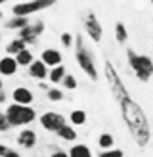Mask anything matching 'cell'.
Listing matches in <instances>:
<instances>
[{
    "label": "cell",
    "instance_id": "obj_18",
    "mask_svg": "<svg viewBox=\"0 0 153 157\" xmlns=\"http://www.w3.org/2000/svg\"><path fill=\"white\" fill-rule=\"evenodd\" d=\"M15 61H17L19 67H29L35 61V56H33V52H31L29 48H25L23 52H19L17 56H15Z\"/></svg>",
    "mask_w": 153,
    "mask_h": 157
},
{
    "label": "cell",
    "instance_id": "obj_32",
    "mask_svg": "<svg viewBox=\"0 0 153 157\" xmlns=\"http://www.w3.org/2000/svg\"><path fill=\"white\" fill-rule=\"evenodd\" d=\"M4 101H6V94L0 92V104H4Z\"/></svg>",
    "mask_w": 153,
    "mask_h": 157
},
{
    "label": "cell",
    "instance_id": "obj_5",
    "mask_svg": "<svg viewBox=\"0 0 153 157\" xmlns=\"http://www.w3.org/2000/svg\"><path fill=\"white\" fill-rule=\"evenodd\" d=\"M56 2L58 0H29V2H17V4H13L12 13L19 15V17H31V15L36 13V12L48 10V8L54 6Z\"/></svg>",
    "mask_w": 153,
    "mask_h": 157
},
{
    "label": "cell",
    "instance_id": "obj_29",
    "mask_svg": "<svg viewBox=\"0 0 153 157\" xmlns=\"http://www.w3.org/2000/svg\"><path fill=\"white\" fill-rule=\"evenodd\" d=\"M8 151H10V147H8L6 144H0V157H4Z\"/></svg>",
    "mask_w": 153,
    "mask_h": 157
},
{
    "label": "cell",
    "instance_id": "obj_4",
    "mask_svg": "<svg viewBox=\"0 0 153 157\" xmlns=\"http://www.w3.org/2000/svg\"><path fill=\"white\" fill-rule=\"evenodd\" d=\"M6 119L10 123V127H21L25 128L27 124H31L33 121H36V111L31 105H19V104H10L6 107Z\"/></svg>",
    "mask_w": 153,
    "mask_h": 157
},
{
    "label": "cell",
    "instance_id": "obj_34",
    "mask_svg": "<svg viewBox=\"0 0 153 157\" xmlns=\"http://www.w3.org/2000/svg\"><path fill=\"white\" fill-rule=\"evenodd\" d=\"M8 2V0H0V4H6Z\"/></svg>",
    "mask_w": 153,
    "mask_h": 157
},
{
    "label": "cell",
    "instance_id": "obj_35",
    "mask_svg": "<svg viewBox=\"0 0 153 157\" xmlns=\"http://www.w3.org/2000/svg\"><path fill=\"white\" fill-rule=\"evenodd\" d=\"M0 42H2V33H0Z\"/></svg>",
    "mask_w": 153,
    "mask_h": 157
},
{
    "label": "cell",
    "instance_id": "obj_7",
    "mask_svg": "<svg viewBox=\"0 0 153 157\" xmlns=\"http://www.w3.org/2000/svg\"><path fill=\"white\" fill-rule=\"evenodd\" d=\"M38 123H40V127L44 130L58 132L61 127H65V124H67V119L61 113H58V111H46V113H42L40 117H38Z\"/></svg>",
    "mask_w": 153,
    "mask_h": 157
},
{
    "label": "cell",
    "instance_id": "obj_33",
    "mask_svg": "<svg viewBox=\"0 0 153 157\" xmlns=\"http://www.w3.org/2000/svg\"><path fill=\"white\" fill-rule=\"evenodd\" d=\"M0 92H4V81H2V77H0Z\"/></svg>",
    "mask_w": 153,
    "mask_h": 157
},
{
    "label": "cell",
    "instance_id": "obj_26",
    "mask_svg": "<svg viewBox=\"0 0 153 157\" xmlns=\"http://www.w3.org/2000/svg\"><path fill=\"white\" fill-rule=\"evenodd\" d=\"M73 42H75V36L71 33H61V44H63L65 48H71Z\"/></svg>",
    "mask_w": 153,
    "mask_h": 157
},
{
    "label": "cell",
    "instance_id": "obj_12",
    "mask_svg": "<svg viewBox=\"0 0 153 157\" xmlns=\"http://www.w3.org/2000/svg\"><path fill=\"white\" fill-rule=\"evenodd\" d=\"M27 73H29V77H31V78H36V81H40V82H42L44 78L50 75L48 67H46L40 59H35L33 63H31V65L27 67Z\"/></svg>",
    "mask_w": 153,
    "mask_h": 157
},
{
    "label": "cell",
    "instance_id": "obj_6",
    "mask_svg": "<svg viewBox=\"0 0 153 157\" xmlns=\"http://www.w3.org/2000/svg\"><path fill=\"white\" fill-rule=\"evenodd\" d=\"M84 33L88 35V38L92 42H102V38H103V27H102V23H99L98 19V15L94 12H88L86 15H84Z\"/></svg>",
    "mask_w": 153,
    "mask_h": 157
},
{
    "label": "cell",
    "instance_id": "obj_19",
    "mask_svg": "<svg viewBox=\"0 0 153 157\" xmlns=\"http://www.w3.org/2000/svg\"><path fill=\"white\" fill-rule=\"evenodd\" d=\"M65 75H67L65 67H63V65H58V67H52V69H50L48 78H50V82H54V84H61V81H63Z\"/></svg>",
    "mask_w": 153,
    "mask_h": 157
},
{
    "label": "cell",
    "instance_id": "obj_17",
    "mask_svg": "<svg viewBox=\"0 0 153 157\" xmlns=\"http://www.w3.org/2000/svg\"><path fill=\"white\" fill-rule=\"evenodd\" d=\"M27 48V44L23 42V40H19V38H13V40H10L8 42V46H6V52H8V56H17L19 52H23Z\"/></svg>",
    "mask_w": 153,
    "mask_h": 157
},
{
    "label": "cell",
    "instance_id": "obj_8",
    "mask_svg": "<svg viewBox=\"0 0 153 157\" xmlns=\"http://www.w3.org/2000/svg\"><path fill=\"white\" fill-rule=\"evenodd\" d=\"M17 33H19L17 38H19V40H23L27 46L29 44H36L38 42V36L44 33V21L38 19L35 23H29L27 27H23L21 31H17Z\"/></svg>",
    "mask_w": 153,
    "mask_h": 157
},
{
    "label": "cell",
    "instance_id": "obj_36",
    "mask_svg": "<svg viewBox=\"0 0 153 157\" xmlns=\"http://www.w3.org/2000/svg\"><path fill=\"white\" fill-rule=\"evenodd\" d=\"M19 2H29V0H19Z\"/></svg>",
    "mask_w": 153,
    "mask_h": 157
},
{
    "label": "cell",
    "instance_id": "obj_37",
    "mask_svg": "<svg viewBox=\"0 0 153 157\" xmlns=\"http://www.w3.org/2000/svg\"><path fill=\"white\" fill-rule=\"evenodd\" d=\"M0 19H2V12H0Z\"/></svg>",
    "mask_w": 153,
    "mask_h": 157
},
{
    "label": "cell",
    "instance_id": "obj_30",
    "mask_svg": "<svg viewBox=\"0 0 153 157\" xmlns=\"http://www.w3.org/2000/svg\"><path fill=\"white\" fill-rule=\"evenodd\" d=\"M4 157H23V155H21L19 151H15V150H10V151H8Z\"/></svg>",
    "mask_w": 153,
    "mask_h": 157
},
{
    "label": "cell",
    "instance_id": "obj_2",
    "mask_svg": "<svg viewBox=\"0 0 153 157\" xmlns=\"http://www.w3.org/2000/svg\"><path fill=\"white\" fill-rule=\"evenodd\" d=\"M75 59H76V65H79L92 81H98L99 78V71L96 67V58H94V54H92V50L86 46L84 36L80 33L75 36Z\"/></svg>",
    "mask_w": 153,
    "mask_h": 157
},
{
    "label": "cell",
    "instance_id": "obj_24",
    "mask_svg": "<svg viewBox=\"0 0 153 157\" xmlns=\"http://www.w3.org/2000/svg\"><path fill=\"white\" fill-rule=\"evenodd\" d=\"M61 86H63V88H67V90H75V88H76V78H75L71 73H67V75L63 77V81H61Z\"/></svg>",
    "mask_w": 153,
    "mask_h": 157
},
{
    "label": "cell",
    "instance_id": "obj_16",
    "mask_svg": "<svg viewBox=\"0 0 153 157\" xmlns=\"http://www.w3.org/2000/svg\"><path fill=\"white\" fill-rule=\"evenodd\" d=\"M56 134L61 140H65V142H76V130H75L73 124H65V127H61Z\"/></svg>",
    "mask_w": 153,
    "mask_h": 157
},
{
    "label": "cell",
    "instance_id": "obj_27",
    "mask_svg": "<svg viewBox=\"0 0 153 157\" xmlns=\"http://www.w3.org/2000/svg\"><path fill=\"white\" fill-rule=\"evenodd\" d=\"M12 127H10V123H8V119H6V113L4 111H0V132H6V130H10Z\"/></svg>",
    "mask_w": 153,
    "mask_h": 157
},
{
    "label": "cell",
    "instance_id": "obj_31",
    "mask_svg": "<svg viewBox=\"0 0 153 157\" xmlns=\"http://www.w3.org/2000/svg\"><path fill=\"white\" fill-rule=\"evenodd\" d=\"M38 88H42V90H46V92H48V88H50V86L46 84V82H40V84H38Z\"/></svg>",
    "mask_w": 153,
    "mask_h": 157
},
{
    "label": "cell",
    "instance_id": "obj_23",
    "mask_svg": "<svg viewBox=\"0 0 153 157\" xmlns=\"http://www.w3.org/2000/svg\"><path fill=\"white\" fill-rule=\"evenodd\" d=\"M46 98H48L50 101H61L65 98V94L61 88H48V92H46Z\"/></svg>",
    "mask_w": 153,
    "mask_h": 157
},
{
    "label": "cell",
    "instance_id": "obj_14",
    "mask_svg": "<svg viewBox=\"0 0 153 157\" xmlns=\"http://www.w3.org/2000/svg\"><path fill=\"white\" fill-rule=\"evenodd\" d=\"M67 153H69V157H94L92 155V150L86 144H73Z\"/></svg>",
    "mask_w": 153,
    "mask_h": 157
},
{
    "label": "cell",
    "instance_id": "obj_38",
    "mask_svg": "<svg viewBox=\"0 0 153 157\" xmlns=\"http://www.w3.org/2000/svg\"><path fill=\"white\" fill-rule=\"evenodd\" d=\"M149 2H151V4H153V0H149Z\"/></svg>",
    "mask_w": 153,
    "mask_h": 157
},
{
    "label": "cell",
    "instance_id": "obj_13",
    "mask_svg": "<svg viewBox=\"0 0 153 157\" xmlns=\"http://www.w3.org/2000/svg\"><path fill=\"white\" fill-rule=\"evenodd\" d=\"M17 61H15L13 56H4V58H0V77H12L17 73Z\"/></svg>",
    "mask_w": 153,
    "mask_h": 157
},
{
    "label": "cell",
    "instance_id": "obj_21",
    "mask_svg": "<svg viewBox=\"0 0 153 157\" xmlns=\"http://www.w3.org/2000/svg\"><path fill=\"white\" fill-rule=\"evenodd\" d=\"M69 121H71L73 127H82V124L86 123V111H82V109H73L71 115H69Z\"/></svg>",
    "mask_w": 153,
    "mask_h": 157
},
{
    "label": "cell",
    "instance_id": "obj_15",
    "mask_svg": "<svg viewBox=\"0 0 153 157\" xmlns=\"http://www.w3.org/2000/svg\"><path fill=\"white\" fill-rule=\"evenodd\" d=\"M29 17H19V15H12L10 19L6 21V29H10V31H21L23 27H27L29 25Z\"/></svg>",
    "mask_w": 153,
    "mask_h": 157
},
{
    "label": "cell",
    "instance_id": "obj_1",
    "mask_svg": "<svg viewBox=\"0 0 153 157\" xmlns=\"http://www.w3.org/2000/svg\"><path fill=\"white\" fill-rule=\"evenodd\" d=\"M103 75L107 78V86H109L113 98L119 104L121 117L126 124L130 136L140 147H145L151 138V127H149L147 115L144 113L140 104H136L132 100V96L128 94V88L125 86V82H122V78L117 71V67L109 59H105V63H103Z\"/></svg>",
    "mask_w": 153,
    "mask_h": 157
},
{
    "label": "cell",
    "instance_id": "obj_10",
    "mask_svg": "<svg viewBox=\"0 0 153 157\" xmlns=\"http://www.w3.org/2000/svg\"><path fill=\"white\" fill-rule=\"evenodd\" d=\"M40 61L46 67H58V65H63V56L56 48H44L40 52Z\"/></svg>",
    "mask_w": 153,
    "mask_h": 157
},
{
    "label": "cell",
    "instance_id": "obj_3",
    "mask_svg": "<svg viewBox=\"0 0 153 157\" xmlns=\"http://www.w3.org/2000/svg\"><path fill=\"white\" fill-rule=\"evenodd\" d=\"M126 61H128L130 69L134 71L138 81L147 82L149 78L153 77V59L149 56H145V54H138L136 50L128 48L126 50Z\"/></svg>",
    "mask_w": 153,
    "mask_h": 157
},
{
    "label": "cell",
    "instance_id": "obj_22",
    "mask_svg": "<svg viewBox=\"0 0 153 157\" xmlns=\"http://www.w3.org/2000/svg\"><path fill=\"white\" fill-rule=\"evenodd\" d=\"M113 144H115V138L109 134V132H103V134H99V138H98V146L102 147V150H111Z\"/></svg>",
    "mask_w": 153,
    "mask_h": 157
},
{
    "label": "cell",
    "instance_id": "obj_20",
    "mask_svg": "<svg viewBox=\"0 0 153 157\" xmlns=\"http://www.w3.org/2000/svg\"><path fill=\"white\" fill-rule=\"evenodd\" d=\"M115 40L121 42V44H125L128 40V31H126V25L122 21L115 23Z\"/></svg>",
    "mask_w": 153,
    "mask_h": 157
},
{
    "label": "cell",
    "instance_id": "obj_25",
    "mask_svg": "<svg viewBox=\"0 0 153 157\" xmlns=\"http://www.w3.org/2000/svg\"><path fill=\"white\" fill-rule=\"evenodd\" d=\"M99 157H125V153H122V150L111 147V150H102L99 151Z\"/></svg>",
    "mask_w": 153,
    "mask_h": 157
},
{
    "label": "cell",
    "instance_id": "obj_11",
    "mask_svg": "<svg viewBox=\"0 0 153 157\" xmlns=\"http://www.w3.org/2000/svg\"><path fill=\"white\" fill-rule=\"evenodd\" d=\"M12 98H13V104H19V105H31L33 100H35L33 92H31L29 88H25V86H17V88H13Z\"/></svg>",
    "mask_w": 153,
    "mask_h": 157
},
{
    "label": "cell",
    "instance_id": "obj_28",
    "mask_svg": "<svg viewBox=\"0 0 153 157\" xmlns=\"http://www.w3.org/2000/svg\"><path fill=\"white\" fill-rule=\"evenodd\" d=\"M50 157H69V153H67V151H61V150H56Z\"/></svg>",
    "mask_w": 153,
    "mask_h": 157
},
{
    "label": "cell",
    "instance_id": "obj_9",
    "mask_svg": "<svg viewBox=\"0 0 153 157\" xmlns=\"http://www.w3.org/2000/svg\"><path fill=\"white\" fill-rule=\"evenodd\" d=\"M36 142H38V134L31 127H25V128L19 130V134H17V146L19 147L33 150V147L36 146Z\"/></svg>",
    "mask_w": 153,
    "mask_h": 157
}]
</instances>
